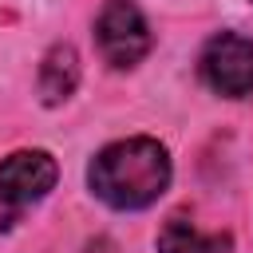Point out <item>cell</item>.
Returning <instances> with one entry per match:
<instances>
[{"label": "cell", "instance_id": "6da1fadb", "mask_svg": "<svg viewBox=\"0 0 253 253\" xmlns=\"http://www.w3.org/2000/svg\"><path fill=\"white\" fill-rule=\"evenodd\" d=\"M170 154L158 138L134 134V138H119L111 146H103L91 166H87V182L91 194L99 202H107L111 210H146L154 206L166 186H170Z\"/></svg>", "mask_w": 253, "mask_h": 253}, {"label": "cell", "instance_id": "7a4b0ae2", "mask_svg": "<svg viewBox=\"0 0 253 253\" xmlns=\"http://www.w3.org/2000/svg\"><path fill=\"white\" fill-rule=\"evenodd\" d=\"M59 178L47 150H16L0 162V233H8L32 206H40Z\"/></svg>", "mask_w": 253, "mask_h": 253}, {"label": "cell", "instance_id": "3957f363", "mask_svg": "<svg viewBox=\"0 0 253 253\" xmlns=\"http://www.w3.org/2000/svg\"><path fill=\"white\" fill-rule=\"evenodd\" d=\"M95 43L103 51V59L119 71L142 63V55L150 51V24L146 16L130 4V0H107L99 20H95Z\"/></svg>", "mask_w": 253, "mask_h": 253}, {"label": "cell", "instance_id": "277c9868", "mask_svg": "<svg viewBox=\"0 0 253 253\" xmlns=\"http://www.w3.org/2000/svg\"><path fill=\"white\" fill-rule=\"evenodd\" d=\"M202 83L225 99H241L253 91V40L237 32H217L198 59Z\"/></svg>", "mask_w": 253, "mask_h": 253}, {"label": "cell", "instance_id": "5b68a950", "mask_svg": "<svg viewBox=\"0 0 253 253\" xmlns=\"http://www.w3.org/2000/svg\"><path fill=\"white\" fill-rule=\"evenodd\" d=\"M233 237L229 233H202L186 213L166 217L158 229V253H229Z\"/></svg>", "mask_w": 253, "mask_h": 253}, {"label": "cell", "instance_id": "8992f818", "mask_svg": "<svg viewBox=\"0 0 253 253\" xmlns=\"http://www.w3.org/2000/svg\"><path fill=\"white\" fill-rule=\"evenodd\" d=\"M79 87V55L71 43H55L40 63V99L47 107H59Z\"/></svg>", "mask_w": 253, "mask_h": 253}]
</instances>
